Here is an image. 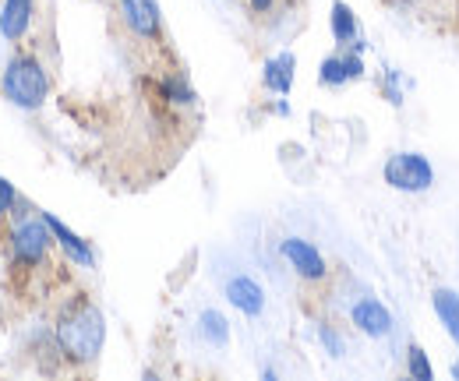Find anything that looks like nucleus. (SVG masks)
Returning <instances> with one entry per match:
<instances>
[{"label": "nucleus", "mask_w": 459, "mask_h": 381, "mask_svg": "<svg viewBox=\"0 0 459 381\" xmlns=\"http://www.w3.org/2000/svg\"><path fill=\"white\" fill-rule=\"evenodd\" d=\"M54 346H57L60 364H67L74 371L92 368L107 346V318H103L100 304H92L85 293L71 297L57 311Z\"/></svg>", "instance_id": "obj_1"}, {"label": "nucleus", "mask_w": 459, "mask_h": 381, "mask_svg": "<svg viewBox=\"0 0 459 381\" xmlns=\"http://www.w3.org/2000/svg\"><path fill=\"white\" fill-rule=\"evenodd\" d=\"M54 89V74L47 67V60L39 56V50H14L7 56L4 71H0V100L11 103L22 113H36L47 107Z\"/></svg>", "instance_id": "obj_2"}, {"label": "nucleus", "mask_w": 459, "mask_h": 381, "mask_svg": "<svg viewBox=\"0 0 459 381\" xmlns=\"http://www.w3.org/2000/svg\"><path fill=\"white\" fill-rule=\"evenodd\" d=\"M54 233L43 219V209H32L29 202L11 216V229H7V258L14 269L22 273H36L47 265L50 251H54Z\"/></svg>", "instance_id": "obj_3"}, {"label": "nucleus", "mask_w": 459, "mask_h": 381, "mask_svg": "<svg viewBox=\"0 0 459 381\" xmlns=\"http://www.w3.org/2000/svg\"><path fill=\"white\" fill-rule=\"evenodd\" d=\"M382 180L400 195H428L435 187V166L424 152L400 149L382 166Z\"/></svg>", "instance_id": "obj_4"}, {"label": "nucleus", "mask_w": 459, "mask_h": 381, "mask_svg": "<svg viewBox=\"0 0 459 381\" xmlns=\"http://www.w3.org/2000/svg\"><path fill=\"white\" fill-rule=\"evenodd\" d=\"M117 14L124 29L142 39V43H160L163 39V7L160 0H117Z\"/></svg>", "instance_id": "obj_5"}, {"label": "nucleus", "mask_w": 459, "mask_h": 381, "mask_svg": "<svg viewBox=\"0 0 459 381\" xmlns=\"http://www.w3.org/2000/svg\"><path fill=\"white\" fill-rule=\"evenodd\" d=\"M280 255H283V262L293 269V275L304 279V282H325L329 279L325 255L307 237H283L280 240Z\"/></svg>", "instance_id": "obj_6"}, {"label": "nucleus", "mask_w": 459, "mask_h": 381, "mask_svg": "<svg viewBox=\"0 0 459 381\" xmlns=\"http://www.w3.org/2000/svg\"><path fill=\"white\" fill-rule=\"evenodd\" d=\"M350 325L368 339H389L396 332V318L378 297H360L350 304Z\"/></svg>", "instance_id": "obj_7"}, {"label": "nucleus", "mask_w": 459, "mask_h": 381, "mask_svg": "<svg viewBox=\"0 0 459 381\" xmlns=\"http://www.w3.org/2000/svg\"><path fill=\"white\" fill-rule=\"evenodd\" d=\"M223 297H227L230 307H233V311H240L244 318H262V315H265V307H269V297H265L262 282L247 273L230 275L227 282H223Z\"/></svg>", "instance_id": "obj_8"}, {"label": "nucleus", "mask_w": 459, "mask_h": 381, "mask_svg": "<svg viewBox=\"0 0 459 381\" xmlns=\"http://www.w3.org/2000/svg\"><path fill=\"white\" fill-rule=\"evenodd\" d=\"M47 219V226H50V233H54V244H57V251L71 262V265H78V269H96V247L82 237V233H74L64 219H57L54 212H43Z\"/></svg>", "instance_id": "obj_9"}, {"label": "nucleus", "mask_w": 459, "mask_h": 381, "mask_svg": "<svg viewBox=\"0 0 459 381\" xmlns=\"http://www.w3.org/2000/svg\"><path fill=\"white\" fill-rule=\"evenodd\" d=\"M364 78V54L353 50H336L318 64V85L322 89H343L350 82Z\"/></svg>", "instance_id": "obj_10"}, {"label": "nucleus", "mask_w": 459, "mask_h": 381, "mask_svg": "<svg viewBox=\"0 0 459 381\" xmlns=\"http://www.w3.org/2000/svg\"><path fill=\"white\" fill-rule=\"evenodd\" d=\"M36 22V0H0V36L4 43L18 47Z\"/></svg>", "instance_id": "obj_11"}, {"label": "nucleus", "mask_w": 459, "mask_h": 381, "mask_svg": "<svg viewBox=\"0 0 459 381\" xmlns=\"http://www.w3.org/2000/svg\"><path fill=\"white\" fill-rule=\"evenodd\" d=\"M293 82H297V54H293V50H280V54L269 56V60L262 64V85H265V92H273V96H290Z\"/></svg>", "instance_id": "obj_12"}, {"label": "nucleus", "mask_w": 459, "mask_h": 381, "mask_svg": "<svg viewBox=\"0 0 459 381\" xmlns=\"http://www.w3.org/2000/svg\"><path fill=\"white\" fill-rule=\"evenodd\" d=\"M195 332H198V339L209 350H227L230 346V318L220 307H202L198 322H195Z\"/></svg>", "instance_id": "obj_13"}, {"label": "nucleus", "mask_w": 459, "mask_h": 381, "mask_svg": "<svg viewBox=\"0 0 459 381\" xmlns=\"http://www.w3.org/2000/svg\"><path fill=\"white\" fill-rule=\"evenodd\" d=\"M329 32H333V43L340 50H346L360 36V22H357V14H353V7L346 0H333V7H329Z\"/></svg>", "instance_id": "obj_14"}, {"label": "nucleus", "mask_w": 459, "mask_h": 381, "mask_svg": "<svg viewBox=\"0 0 459 381\" xmlns=\"http://www.w3.org/2000/svg\"><path fill=\"white\" fill-rule=\"evenodd\" d=\"M431 307H435L442 328L449 332V339L459 346V293L449 290V286H438V290L431 293Z\"/></svg>", "instance_id": "obj_15"}, {"label": "nucleus", "mask_w": 459, "mask_h": 381, "mask_svg": "<svg viewBox=\"0 0 459 381\" xmlns=\"http://www.w3.org/2000/svg\"><path fill=\"white\" fill-rule=\"evenodd\" d=\"M160 96L177 109H191L195 103H198L195 85H191L180 71H173V74H163V78H160Z\"/></svg>", "instance_id": "obj_16"}, {"label": "nucleus", "mask_w": 459, "mask_h": 381, "mask_svg": "<svg viewBox=\"0 0 459 381\" xmlns=\"http://www.w3.org/2000/svg\"><path fill=\"white\" fill-rule=\"evenodd\" d=\"M315 335H318L322 350H325V353H329L333 360H343V357H346V339H343V332H340V328L329 325V322H318Z\"/></svg>", "instance_id": "obj_17"}, {"label": "nucleus", "mask_w": 459, "mask_h": 381, "mask_svg": "<svg viewBox=\"0 0 459 381\" xmlns=\"http://www.w3.org/2000/svg\"><path fill=\"white\" fill-rule=\"evenodd\" d=\"M406 375L417 381H431L435 378V368H431V360H428V353H424V346H410L406 350Z\"/></svg>", "instance_id": "obj_18"}, {"label": "nucleus", "mask_w": 459, "mask_h": 381, "mask_svg": "<svg viewBox=\"0 0 459 381\" xmlns=\"http://www.w3.org/2000/svg\"><path fill=\"white\" fill-rule=\"evenodd\" d=\"M406 78H403L396 67H385V74H382V92H385V100L393 103V107L400 109L403 107V96H406Z\"/></svg>", "instance_id": "obj_19"}, {"label": "nucleus", "mask_w": 459, "mask_h": 381, "mask_svg": "<svg viewBox=\"0 0 459 381\" xmlns=\"http://www.w3.org/2000/svg\"><path fill=\"white\" fill-rule=\"evenodd\" d=\"M22 205H25V198L18 195V187H14V184H11L7 177H0V222L14 216V212H18Z\"/></svg>", "instance_id": "obj_20"}, {"label": "nucleus", "mask_w": 459, "mask_h": 381, "mask_svg": "<svg viewBox=\"0 0 459 381\" xmlns=\"http://www.w3.org/2000/svg\"><path fill=\"white\" fill-rule=\"evenodd\" d=\"M247 7H251L255 14H269V11L276 7V0H247Z\"/></svg>", "instance_id": "obj_21"}, {"label": "nucleus", "mask_w": 459, "mask_h": 381, "mask_svg": "<svg viewBox=\"0 0 459 381\" xmlns=\"http://www.w3.org/2000/svg\"><path fill=\"white\" fill-rule=\"evenodd\" d=\"M276 117H290V103H287V96H280V100H276Z\"/></svg>", "instance_id": "obj_22"}, {"label": "nucleus", "mask_w": 459, "mask_h": 381, "mask_svg": "<svg viewBox=\"0 0 459 381\" xmlns=\"http://www.w3.org/2000/svg\"><path fill=\"white\" fill-rule=\"evenodd\" d=\"M262 378H265V381H276V378H280V375H276L273 368H262Z\"/></svg>", "instance_id": "obj_23"}, {"label": "nucleus", "mask_w": 459, "mask_h": 381, "mask_svg": "<svg viewBox=\"0 0 459 381\" xmlns=\"http://www.w3.org/2000/svg\"><path fill=\"white\" fill-rule=\"evenodd\" d=\"M453 378L459 381V357H456V364H453Z\"/></svg>", "instance_id": "obj_24"}]
</instances>
